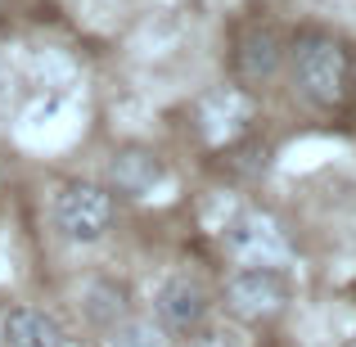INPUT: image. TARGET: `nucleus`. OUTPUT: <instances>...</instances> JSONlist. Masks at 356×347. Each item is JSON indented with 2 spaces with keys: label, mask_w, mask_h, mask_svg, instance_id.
I'll return each mask as SVG.
<instances>
[{
  "label": "nucleus",
  "mask_w": 356,
  "mask_h": 347,
  "mask_svg": "<svg viewBox=\"0 0 356 347\" xmlns=\"http://www.w3.org/2000/svg\"><path fill=\"white\" fill-rule=\"evenodd\" d=\"M108 185H113L118 194L140 199V194H149V190L163 185V167H158V158L145 154V149H122L113 158V167H108Z\"/></svg>",
  "instance_id": "nucleus-8"
},
{
  "label": "nucleus",
  "mask_w": 356,
  "mask_h": 347,
  "mask_svg": "<svg viewBox=\"0 0 356 347\" xmlns=\"http://www.w3.org/2000/svg\"><path fill=\"white\" fill-rule=\"evenodd\" d=\"M221 302H226V312L243 325L275 321L289 307V280L280 275V271H266V266H243L239 275H230Z\"/></svg>",
  "instance_id": "nucleus-3"
},
{
  "label": "nucleus",
  "mask_w": 356,
  "mask_h": 347,
  "mask_svg": "<svg viewBox=\"0 0 356 347\" xmlns=\"http://www.w3.org/2000/svg\"><path fill=\"white\" fill-rule=\"evenodd\" d=\"M226 248L239 266H266V271H280L289 261V239L266 212L248 208L239 212L235 221L226 226Z\"/></svg>",
  "instance_id": "nucleus-4"
},
{
  "label": "nucleus",
  "mask_w": 356,
  "mask_h": 347,
  "mask_svg": "<svg viewBox=\"0 0 356 347\" xmlns=\"http://www.w3.org/2000/svg\"><path fill=\"white\" fill-rule=\"evenodd\" d=\"M289 72H293V86L302 90V99L316 108H339L348 99V81H352L348 50L325 32L298 36L293 50H289Z\"/></svg>",
  "instance_id": "nucleus-1"
},
{
  "label": "nucleus",
  "mask_w": 356,
  "mask_h": 347,
  "mask_svg": "<svg viewBox=\"0 0 356 347\" xmlns=\"http://www.w3.org/2000/svg\"><path fill=\"white\" fill-rule=\"evenodd\" d=\"M50 217H54V230L63 234L68 243H99L108 230H113V194L104 185H90V181H68L54 190V203H50Z\"/></svg>",
  "instance_id": "nucleus-2"
},
{
  "label": "nucleus",
  "mask_w": 356,
  "mask_h": 347,
  "mask_svg": "<svg viewBox=\"0 0 356 347\" xmlns=\"http://www.w3.org/2000/svg\"><path fill=\"white\" fill-rule=\"evenodd\" d=\"M108 339H104V347H167V339L172 334L163 330V325H154V321H118L113 330H104Z\"/></svg>",
  "instance_id": "nucleus-11"
},
{
  "label": "nucleus",
  "mask_w": 356,
  "mask_h": 347,
  "mask_svg": "<svg viewBox=\"0 0 356 347\" xmlns=\"http://www.w3.org/2000/svg\"><path fill=\"white\" fill-rule=\"evenodd\" d=\"M194 347H243V339H239L235 330H208Z\"/></svg>",
  "instance_id": "nucleus-12"
},
{
  "label": "nucleus",
  "mask_w": 356,
  "mask_h": 347,
  "mask_svg": "<svg viewBox=\"0 0 356 347\" xmlns=\"http://www.w3.org/2000/svg\"><path fill=\"white\" fill-rule=\"evenodd\" d=\"M127 302H131L127 289L108 275L86 280V289H81V316H86V325H95V330H113L118 321H127Z\"/></svg>",
  "instance_id": "nucleus-9"
},
{
  "label": "nucleus",
  "mask_w": 356,
  "mask_h": 347,
  "mask_svg": "<svg viewBox=\"0 0 356 347\" xmlns=\"http://www.w3.org/2000/svg\"><path fill=\"white\" fill-rule=\"evenodd\" d=\"M248 99H243V86H226L217 90V95H208L199 104V131L208 145H230V140H239L243 131H248Z\"/></svg>",
  "instance_id": "nucleus-7"
},
{
  "label": "nucleus",
  "mask_w": 356,
  "mask_h": 347,
  "mask_svg": "<svg viewBox=\"0 0 356 347\" xmlns=\"http://www.w3.org/2000/svg\"><path fill=\"white\" fill-rule=\"evenodd\" d=\"M352 86H356V63H352Z\"/></svg>",
  "instance_id": "nucleus-13"
},
{
  "label": "nucleus",
  "mask_w": 356,
  "mask_h": 347,
  "mask_svg": "<svg viewBox=\"0 0 356 347\" xmlns=\"http://www.w3.org/2000/svg\"><path fill=\"white\" fill-rule=\"evenodd\" d=\"M208 321V289L190 275H167L154 289V325L167 334H194Z\"/></svg>",
  "instance_id": "nucleus-5"
},
{
  "label": "nucleus",
  "mask_w": 356,
  "mask_h": 347,
  "mask_svg": "<svg viewBox=\"0 0 356 347\" xmlns=\"http://www.w3.org/2000/svg\"><path fill=\"white\" fill-rule=\"evenodd\" d=\"M235 77L239 86L248 90H261L275 81L280 63H284V45H280V36L270 32V27H248V32L235 41Z\"/></svg>",
  "instance_id": "nucleus-6"
},
{
  "label": "nucleus",
  "mask_w": 356,
  "mask_h": 347,
  "mask_svg": "<svg viewBox=\"0 0 356 347\" xmlns=\"http://www.w3.org/2000/svg\"><path fill=\"white\" fill-rule=\"evenodd\" d=\"M5 347H68L63 330L36 307H18L5 316Z\"/></svg>",
  "instance_id": "nucleus-10"
}]
</instances>
